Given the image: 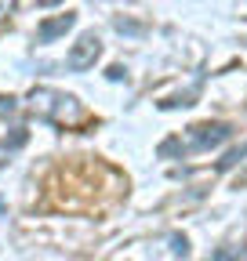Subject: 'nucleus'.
I'll use <instances>...</instances> for the list:
<instances>
[{
  "instance_id": "1",
  "label": "nucleus",
  "mask_w": 247,
  "mask_h": 261,
  "mask_svg": "<svg viewBox=\"0 0 247 261\" xmlns=\"http://www.w3.org/2000/svg\"><path fill=\"white\" fill-rule=\"evenodd\" d=\"M29 106L40 120H51V123H77L84 116L80 102L66 91H55V87H33L29 91Z\"/></svg>"
},
{
  "instance_id": "2",
  "label": "nucleus",
  "mask_w": 247,
  "mask_h": 261,
  "mask_svg": "<svg viewBox=\"0 0 247 261\" xmlns=\"http://www.w3.org/2000/svg\"><path fill=\"white\" fill-rule=\"evenodd\" d=\"M233 138V127L229 123H193L189 130H185V149L193 152H207L214 145H222Z\"/></svg>"
},
{
  "instance_id": "3",
  "label": "nucleus",
  "mask_w": 247,
  "mask_h": 261,
  "mask_svg": "<svg viewBox=\"0 0 247 261\" xmlns=\"http://www.w3.org/2000/svg\"><path fill=\"white\" fill-rule=\"evenodd\" d=\"M102 58V40L95 37V33H84V37L69 47V55H66V65L73 73H87L91 65H95Z\"/></svg>"
},
{
  "instance_id": "4",
  "label": "nucleus",
  "mask_w": 247,
  "mask_h": 261,
  "mask_svg": "<svg viewBox=\"0 0 247 261\" xmlns=\"http://www.w3.org/2000/svg\"><path fill=\"white\" fill-rule=\"evenodd\" d=\"M73 25H77V15H73V11L55 15V18H44V22L37 25V44H51V40H58V37H66Z\"/></svg>"
},
{
  "instance_id": "5",
  "label": "nucleus",
  "mask_w": 247,
  "mask_h": 261,
  "mask_svg": "<svg viewBox=\"0 0 247 261\" xmlns=\"http://www.w3.org/2000/svg\"><path fill=\"white\" fill-rule=\"evenodd\" d=\"M26 138H29V135H26L22 127H15V135H11V138H0V167H4V163L26 145Z\"/></svg>"
},
{
  "instance_id": "6",
  "label": "nucleus",
  "mask_w": 247,
  "mask_h": 261,
  "mask_svg": "<svg viewBox=\"0 0 247 261\" xmlns=\"http://www.w3.org/2000/svg\"><path fill=\"white\" fill-rule=\"evenodd\" d=\"M243 156H247V142H243L240 149H229V152L218 160V171H233V167H236V163H240Z\"/></svg>"
},
{
  "instance_id": "7",
  "label": "nucleus",
  "mask_w": 247,
  "mask_h": 261,
  "mask_svg": "<svg viewBox=\"0 0 247 261\" xmlns=\"http://www.w3.org/2000/svg\"><path fill=\"white\" fill-rule=\"evenodd\" d=\"M211 261H240V247H222V250H214Z\"/></svg>"
},
{
  "instance_id": "8",
  "label": "nucleus",
  "mask_w": 247,
  "mask_h": 261,
  "mask_svg": "<svg viewBox=\"0 0 247 261\" xmlns=\"http://www.w3.org/2000/svg\"><path fill=\"white\" fill-rule=\"evenodd\" d=\"M171 250L178 257H185V254H189V240H185V236H171Z\"/></svg>"
},
{
  "instance_id": "9",
  "label": "nucleus",
  "mask_w": 247,
  "mask_h": 261,
  "mask_svg": "<svg viewBox=\"0 0 247 261\" xmlns=\"http://www.w3.org/2000/svg\"><path fill=\"white\" fill-rule=\"evenodd\" d=\"M18 113V98H0V116H15Z\"/></svg>"
},
{
  "instance_id": "10",
  "label": "nucleus",
  "mask_w": 247,
  "mask_h": 261,
  "mask_svg": "<svg viewBox=\"0 0 247 261\" xmlns=\"http://www.w3.org/2000/svg\"><path fill=\"white\" fill-rule=\"evenodd\" d=\"M113 84H120V80H128V69H124V65H109V73H106Z\"/></svg>"
}]
</instances>
